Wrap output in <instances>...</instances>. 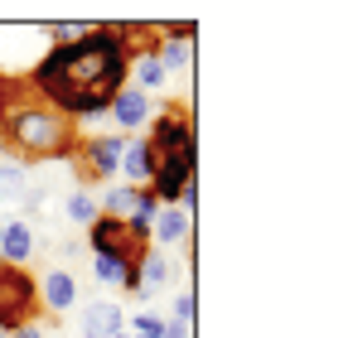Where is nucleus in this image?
<instances>
[{"label": "nucleus", "mask_w": 358, "mask_h": 338, "mask_svg": "<svg viewBox=\"0 0 358 338\" xmlns=\"http://www.w3.org/2000/svg\"><path fill=\"white\" fill-rule=\"evenodd\" d=\"M126 63H131V44L121 24H92L78 44H59L39 58L29 87L44 97V107L63 112L78 126L112 107V97L126 87Z\"/></svg>", "instance_id": "1"}, {"label": "nucleus", "mask_w": 358, "mask_h": 338, "mask_svg": "<svg viewBox=\"0 0 358 338\" xmlns=\"http://www.w3.org/2000/svg\"><path fill=\"white\" fill-rule=\"evenodd\" d=\"M0 140L29 169V165H49V160H73L83 135H78V126L68 116L44 107V102H15L0 116Z\"/></svg>", "instance_id": "2"}, {"label": "nucleus", "mask_w": 358, "mask_h": 338, "mask_svg": "<svg viewBox=\"0 0 358 338\" xmlns=\"http://www.w3.org/2000/svg\"><path fill=\"white\" fill-rule=\"evenodd\" d=\"M24 324H39V285L20 266H0V334L10 338Z\"/></svg>", "instance_id": "3"}, {"label": "nucleus", "mask_w": 358, "mask_h": 338, "mask_svg": "<svg viewBox=\"0 0 358 338\" xmlns=\"http://www.w3.org/2000/svg\"><path fill=\"white\" fill-rule=\"evenodd\" d=\"M87 247L92 256H117L121 266H141V256L150 251V242H141L121 218H102V213L87 223Z\"/></svg>", "instance_id": "4"}, {"label": "nucleus", "mask_w": 358, "mask_h": 338, "mask_svg": "<svg viewBox=\"0 0 358 338\" xmlns=\"http://www.w3.org/2000/svg\"><path fill=\"white\" fill-rule=\"evenodd\" d=\"M121 150H126V135H97V140H78L73 150V169L83 184H102L121 169Z\"/></svg>", "instance_id": "5"}, {"label": "nucleus", "mask_w": 358, "mask_h": 338, "mask_svg": "<svg viewBox=\"0 0 358 338\" xmlns=\"http://www.w3.org/2000/svg\"><path fill=\"white\" fill-rule=\"evenodd\" d=\"M34 285H39V309H44V314H68V309L78 304V276H73L68 266L44 271Z\"/></svg>", "instance_id": "6"}, {"label": "nucleus", "mask_w": 358, "mask_h": 338, "mask_svg": "<svg viewBox=\"0 0 358 338\" xmlns=\"http://www.w3.org/2000/svg\"><path fill=\"white\" fill-rule=\"evenodd\" d=\"M112 121H117V135H131V131H145L150 126V116H155V107H150V97L145 92H136V87H121L117 97H112Z\"/></svg>", "instance_id": "7"}, {"label": "nucleus", "mask_w": 358, "mask_h": 338, "mask_svg": "<svg viewBox=\"0 0 358 338\" xmlns=\"http://www.w3.org/2000/svg\"><path fill=\"white\" fill-rule=\"evenodd\" d=\"M34 247H39V237H34L29 223H5V232H0V266H20L24 271Z\"/></svg>", "instance_id": "8"}, {"label": "nucleus", "mask_w": 358, "mask_h": 338, "mask_svg": "<svg viewBox=\"0 0 358 338\" xmlns=\"http://www.w3.org/2000/svg\"><path fill=\"white\" fill-rule=\"evenodd\" d=\"M121 329H126V309H121L117 300H97V304H87V309H83V334L117 338Z\"/></svg>", "instance_id": "9"}, {"label": "nucleus", "mask_w": 358, "mask_h": 338, "mask_svg": "<svg viewBox=\"0 0 358 338\" xmlns=\"http://www.w3.org/2000/svg\"><path fill=\"white\" fill-rule=\"evenodd\" d=\"M126 174V189H150V174H155V160H150V145L145 140H126L121 150V169Z\"/></svg>", "instance_id": "10"}, {"label": "nucleus", "mask_w": 358, "mask_h": 338, "mask_svg": "<svg viewBox=\"0 0 358 338\" xmlns=\"http://www.w3.org/2000/svg\"><path fill=\"white\" fill-rule=\"evenodd\" d=\"M189 232H194V218H184L175 208H160L155 213V223H150V242H160V247H179V242H189Z\"/></svg>", "instance_id": "11"}, {"label": "nucleus", "mask_w": 358, "mask_h": 338, "mask_svg": "<svg viewBox=\"0 0 358 338\" xmlns=\"http://www.w3.org/2000/svg\"><path fill=\"white\" fill-rule=\"evenodd\" d=\"M170 281H175V261L165 251H145L141 256V290L136 295H155V290H165Z\"/></svg>", "instance_id": "12"}, {"label": "nucleus", "mask_w": 358, "mask_h": 338, "mask_svg": "<svg viewBox=\"0 0 358 338\" xmlns=\"http://www.w3.org/2000/svg\"><path fill=\"white\" fill-rule=\"evenodd\" d=\"M150 54L160 58V68H165V78H170V73H184V68L194 63V39H165V44H155Z\"/></svg>", "instance_id": "13"}, {"label": "nucleus", "mask_w": 358, "mask_h": 338, "mask_svg": "<svg viewBox=\"0 0 358 338\" xmlns=\"http://www.w3.org/2000/svg\"><path fill=\"white\" fill-rule=\"evenodd\" d=\"M29 193V169L20 160H0V203H15Z\"/></svg>", "instance_id": "14"}, {"label": "nucleus", "mask_w": 358, "mask_h": 338, "mask_svg": "<svg viewBox=\"0 0 358 338\" xmlns=\"http://www.w3.org/2000/svg\"><path fill=\"white\" fill-rule=\"evenodd\" d=\"M131 203H136V189H107V193H102V203H97V213L126 223V218H131Z\"/></svg>", "instance_id": "15"}, {"label": "nucleus", "mask_w": 358, "mask_h": 338, "mask_svg": "<svg viewBox=\"0 0 358 338\" xmlns=\"http://www.w3.org/2000/svg\"><path fill=\"white\" fill-rule=\"evenodd\" d=\"M68 218L87 227L92 218H97V198H92V193H68Z\"/></svg>", "instance_id": "16"}, {"label": "nucleus", "mask_w": 358, "mask_h": 338, "mask_svg": "<svg viewBox=\"0 0 358 338\" xmlns=\"http://www.w3.org/2000/svg\"><path fill=\"white\" fill-rule=\"evenodd\" d=\"M126 329L136 338H160L165 334V319H160V314H136V319H126Z\"/></svg>", "instance_id": "17"}, {"label": "nucleus", "mask_w": 358, "mask_h": 338, "mask_svg": "<svg viewBox=\"0 0 358 338\" xmlns=\"http://www.w3.org/2000/svg\"><path fill=\"white\" fill-rule=\"evenodd\" d=\"M87 29H92V24H49L44 34H49V39H54V49H59V44H78Z\"/></svg>", "instance_id": "18"}, {"label": "nucleus", "mask_w": 358, "mask_h": 338, "mask_svg": "<svg viewBox=\"0 0 358 338\" xmlns=\"http://www.w3.org/2000/svg\"><path fill=\"white\" fill-rule=\"evenodd\" d=\"M194 304H199V300H194V290H184V295L175 300V309H170V324L189 329V324H194Z\"/></svg>", "instance_id": "19"}, {"label": "nucleus", "mask_w": 358, "mask_h": 338, "mask_svg": "<svg viewBox=\"0 0 358 338\" xmlns=\"http://www.w3.org/2000/svg\"><path fill=\"white\" fill-rule=\"evenodd\" d=\"M10 338H44V329H39V324H24V329H15Z\"/></svg>", "instance_id": "20"}, {"label": "nucleus", "mask_w": 358, "mask_h": 338, "mask_svg": "<svg viewBox=\"0 0 358 338\" xmlns=\"http://www.w3.org/2000/svg\"><path fill=\"white\" fill-rule=\"evenodd\" d=\"M160 338H189V329H179V324H170V319H165V334Z\"/></svg>", "instance_id": "21"}, {"label": "nucleus", "mask_w": 358, "mask_h": 338, "mask_svg": "<svg viewBox=\"0 0 358 338\" xmlns=\"http://www.w3.org/2000/svg\"><path fill=\"white\" fill-rule=\"evenodd\" d=\"M117 338H136V334H131V329H121V334H117Z\"/></svg>", "instance_id": "22"}, {"label": "nucleus", "mask_w": 358, "mask_h": 338, "mask_svg": "<svg viewBox=\"0 0 358 338\" xmlns=\"http://www.w3.org/2000/svg\"><path fill=\"white\" fill-rule=\"evenodd\" d=\"M0 160H5V140H0Z\"/></svg>", "instance_id": "23"}, {"label": "nucleus", "mask_w": 358, "mask_h": 338, "mask_svg": "<svg viewBox=\"0 0 358 338\" xmlns=\"http://www.w3.org/2000/svg\"><path fill=\"white\" fill-rule=\"evenodd\" d=\"M0 232H5V218H0Z\"/></svg>", "instance_id": "24"}, {"label": "nucleus", "mask_w": 358, "mask_h": 338, "mask_svg": "<svg viewBox=\"0 0 358 338\" xmlns=\"http://www.w3.org/2000/svg\"><path fill=\"white\" fill-rule=\"evenodd\" d=\"M78 338H92V334H78Z\"/></svg>", "instance_id": "25"}, {"label": "nucleus", "mask_w": 358, "mask_h": 338, "mask_svg": "<svg viewBox=\"0 0 358 338\" xmlns=\"http://www.w3.org/2000/svg\"><path fill=\"white\" fill-rule=\"evenodd\" d=\"M0 338H5V334H0Z\"/></svg>", "instance_id": "26"}]
</instances>
